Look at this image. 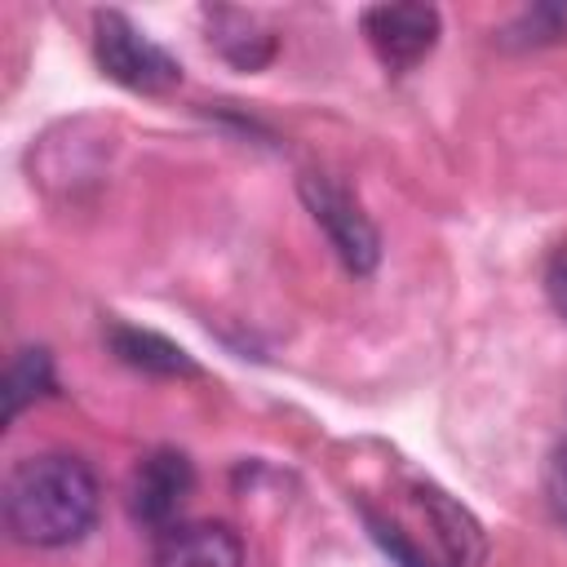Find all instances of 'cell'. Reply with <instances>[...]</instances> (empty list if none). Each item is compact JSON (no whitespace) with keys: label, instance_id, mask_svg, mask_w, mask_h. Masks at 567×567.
I'll return each instance as SVG.
<instances>
[{"label":"cell","instance_id":"2","mask_svg":"<svg viewBox=\"0 0 567 567\" xmlns=\"http://www.w3.org/2000/svg\"><path fill=\"white\" fill-rule=\"evenodd\" d=\"M93 58L106 80L133 93H168L182 84V66L146 31H137L120 9L93 13Z\"/></svg>","mask_w":567,"mask_h":567},{"label":"cell","instance_id":"10","mask_svg":"<svg viewBox=\"0 0 567 567\" xmlns=\"http://www.w3.org/2000/svg\"><path fill=\"white\" fill-rule=\"evenodd\" d=\"M49 390H53V359H49V350H40V346L18 350L9 359V368H4V390H0L4 394V421H13L27 403H35Z\"/></svg>","mask_w":567,"mask_h":567},{"label":"cell","instance_id":"9","mask_svg":"<svg viewBox=\"0 0 567 567\" xmlns=\"http://www.w3.org/2000/svg\"><path fill=\"white\" fill-rule=\"evenodd\" d=\"M106 341H111L115 359L128 363V368H137V372H151V377H190L195 372V359L182 346H173L168 337H159V332L115 323L106 332Z\"/></svg>","mask_w":567,"mask_h":567},{"label":"cell","instance_id":"6","mask_svg":"<svg viewBox=\"0 0 567 567\" xmlns=\"http://www.w3.org/2000/svg\"><path fill=\"white\" fill-rule=\"evenodd\" d=\"M151 567H244V545L226 523H173L159 532Z\"/></svg>","mask_w":567,"mask_h":567},{"label":"cell","instance_id":"3","mask_svg":"<svg viewBox=\"0 0 567 567\" xmlns=\"http://www.w3.org/2000/svg\"><path fill=\"white\" fill-rule=\"evenodd\" d=\"M301 199L310 208V217L323 226L332 252L341 257V266L350 275H372L381 261V235L372 226V217L359 208V199L328 173H301Z\"/></svg>","mask_w":567,"mask_h":567},{"label":"cell","instance_id":"11","mask_svg":"<svg viewBox=\"0 0 567 567\" xmlns=\"http://www.w3.org/2000/svg\"><path fill=\"white\" fill-rule=\"evenodd\" d=\"M501 44H509V49H540V44H558V40H567V4H532V9H523L501 35H496Z\"/></svg>","mask_w":567,"mask_h":567},{"label":"cell","instance_id":"4","mask_svg":"<svg viewBox=\"0 0 567 567\" xmlns=\"http://www.w3.org/2000/svg\"><path fill=\"white\" fill-rule=\"evenodd\" d=\"M359 27L385 71H412L439 44V9L434 4H372V9H363Z\"/></svg>","mask_w":567,"mask_h":567},{"label":"cell","instance_id":"12","mask_svg":"<svg viewBox=\"0 0 567 567\" xmlns=\"http://www.w3.org/2000/svg\"><path fill=\"white\" fill-rule=\"evenodd\" d=\"M545 501H549L554 518L567 527V443H558L545 465Z\"/></svg>","mask_w":567,"mask_h":567},{"label":"cell","instance_id":"14","mask_svg":"<svg viewBox=\"0 0 567 567\" xmlns=\"http://www.w3.org/2000/svg\"><path fill=\"white\" fill-rule=\"evenodd\" d=\"M545 292H549V306L558 310V319L567 323V248H558L545 266Z\"/></svg>","mask_w":567,"mask_h":567},{"label":"cell","instance_id":"1","mask_svg":"<svg viewBox=\"0 0 567 567\" xmlns=\"http://www.w3.org/2000/svg\"><path fill=\"white\" fill-rule=\"evenodd\" d=\"M4 527L18 545L62 549L75 545L97 518V478L80 456L40 452L4 474Z\"/></svg>","mask_w":567,"mask_h":567},{"label":"cell","instance_id":"5","mask_svg":"<svg viewBox=\"0 0 567 567\" xmlns=\"http://www.w3.org/2000/svg\"><path fill=\"white\" fill-rule=\"evenodd\" d=\"M195 487V470L182 452L159 447L146 461H137L133 478H128V514L146 527H173V514L182 509V501Z\"/></svg>","mask_w":567,"mask_h":567},{"label":"cell","instance_id":"7","mask_svg":"<svg viewBox=\"0 0 567 567\" xmlns=\"http://www.w3.org/2000/svg\"><path fill=\"white\" fill-rule=\"evenodd\" d=\"M204 27H208V44L239 71H261L270 58H275V31L248 13V9H226V4H213V9H199Z\"/></svg>","mask_w":567,"mask_h":567},{"label":"cell","instance_id":"8","mask_svg":"<svg viewBox=\"0 0 567 567\" xmlns=\"http://www.w3.org/2000/svg\"><path fill=\"white\" fill-rule=\"evenodd\" d=\"M416 501L425 505V514H430V523H434V532H439V545H443L447 563H452V567H474V563L483 558V527H478L447 492H439V487H430V483L416 487Z\"/></svg>","mask_w":567,"mask_h":567},{"label":"cell","instance_id":"13","mask_svg":"<svg viewBox=\"0 0 567 567\" xmlns=\"http://www.w3.org/2000/svg\"><path fill=\"white\" fill-rule=\"evenodd\" d=\"M368 527H372L377 545H381V549H385V554H390V558H394L399 567H430V563H425V558L416 554V545H408V540H403V536H399L394 527H385L381 518H372V514H368Z\"/></svg>","mask_w":567,"mask_h":567}]
</instances>
